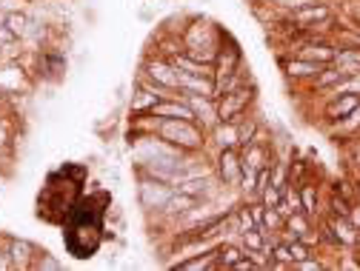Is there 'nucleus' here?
Instances as JSON below:
<instances>
[{
  "mask_svg": "<svg viewBox=\"0 0 360 271\" xmlns=\"http://www.w3.org/2000/svg\"><path fill=\"white\" fill-rule=\"evenodd\" d=\"M32 268H60V263H58L49 251H37V257H34Z\"/></svg>",
  "mask_w": 360,
  "mask_h": 271,
  "instance_id": "nucleus-24",
  "label": "nucleus"
},
{
  "mask_svg": "<svg viewBox=\"0 0 360 271\" xmlns=\"http://www.w3.org/2000/svg\"><path fill=\"white\" fill-rule=\"evenodd\" d=\"M295 268H300V271H321V268H326V263L318 260V257H306V260H300Z\"/></svg>",
  "mask_w": 360,
  "mask_h": 271,
  "instance_id": "nucleus-26",
  "label": "nucleus"
},
{
  "mask_svg": "<svg viewBox=\"0 0 360 271\" xmlns=\"http://www.w3.org/2000/svg\"><path fill=\"white\" fill-rule=\"evenodd\" d=\"M155 134L177 149L189 154L200 152L206 146V128L198 120H184V117H155Z\"/></svg>",
  "mask_w": 360,
  "mask_h": 271,
  "instance_id": "nucleus-2",
  "label": "nucleus"
},
{
  "mask_svg": "<svg viewBox=\"0 0 360 271\" xmlns=\"http://www.w3.org/2000/svg\"><path fill=\"white\" fill-rule=\"evenodd\" d=\"M177 92L214 98V77H206V74H189V72H177Z\"/></svg>",
  "mask_w": 360,
  "mask_h": 271,
  "instance_id": "nucleus-11",
  "label": "nucleus"
},
{
  "mask_svg": "<svg viewBox=\"0 0 360 271\" xmlns=\"http://www.w3.org/2000/svg\"><path fill=\"white\" fill-rule=\"evenodd\" d=\"M340 55V46L338 43H306V46L297 49V58H306V60H314V63H323V66H332Z\"/></svg>",
  "mask_w": 360,
  "mask_h": 271,
  "instance_id": "nucleus-13",
  "label": "nucleus"
},
{
  "mask_svg": "<svg viewBox=\"0 0 360 271\" xmlns=\"http://www.w3.org/2000/svg\"><path fill=\"white\" fill-rule=\"evenodd\" d=\"M357 106H360V92H343V95H338V98L326 100L323 114H326V120L340 123V120H343L346 114H352Z\"/></svg>",
  "mask_w": 360,
  "mask_h": 271,
  "instance_id": "nucleus-12",
  "label": "nucleus"
},
{
  "mask_svg": "<svg viewBox=\"0 0 360 271\" xmlns=\"http://www.w3.org/2000/svg\"><path fill=\"white\" fill-rule=\"evenodd\" d=\"M198 203H200V197L186 194V192H177V189H174V194L169 197V203L163 206V211H160V214H166V217H184V214H186V211H192Z\"/></svg>",
  "mask_w": 360,
  "mask_h": 271,
  "instance_id": "nucleus-16",
  "label": "nucleus"
},
{
  "mask_svg": "<svg viewBox=\"0 0 360 271\" xmlns=\"http://www.w3.org/2000/svg\"><path fill=\"white\" fill-rule=\"evenodd\" d=\"M357 189H360V186H357Z\"/></svg>",
  "mask_w": 360,
  "mask_h": 271,
  "instance_id": "nucleus-29",
  "label": "nucleus"
},
{
  "mask_svg": "<svg viewBox=\"0 0 360 271\" xmlns=\"http://www.w3.org/2000/svg\"><path fill=\"white\" fill-rule=\"evenodd\" d=\"M283 69H286V74L292 77V80H314L318 77L326 66L323 63H314V60H306V58H289V60H283Z\"/></svg>",
  "mask_w": 360,
  "mask_h": 271,
  "instance_id": "nucleus-14",
  "label": "nucleus"
},
{
  "mask_svg": "<svg viewBox=\"0 0 360 271\" xmlns=\"http://www.w3.org/2000/svg\"><path fill=\"white\" fill-rule=\"evenodd\" d=\"M281 197H283V192H281L278 186H269V189L260 192V203H263L266 209H275V206L281 203Z\"/></svg>",
  "mask_w": 360,
  "mask_h": 271,
  "instance_id": "nucleus-22",
  "label": "nucleus"
},
{
  "mask_svg": "<svg viewBox=\"0 0 360 271\" xmlns=\"http://www.w3.org/2000/svg\"><path fill=\"white\" fill-rule=\"evenodd\" d=\"M212 131H214L217 149H240V126H238V120H220Z\"/></svg>",
  "mask_w": 360,
  "mask_h": 271,
  "instance_id": "nucleus-15",
  "label": "nucleus"
},
{
  "mask_svg": "<svg viewBox=\"0 0 360 271\" xmlns=\"http://www.w3.org/2000/svg\"><path fill=\"white\" fill-rule=\"evenodd\" d=\"M158 100H163V98L155 95V92H149V88H143V86H138V92H134V98H131V114L134 117H138V114H149Z\"/></svg>",
  "mask_w": 360,
  "mask_h": 271,
  "instance_id": "nucleus-18",
  "label": "nucleus"
},
{
  "mask_svg": "<svg viewBox=\"0 0 360 271\" xmlns=\"http://www.w3.org/2000/svg\"><path fill=\"white\" fill-rule=\"evenodd\" d=\"M4 23H6L18 37H26V34H29V26H32V20H29L23 12H9Z\"/></svg>",
  "mask_w": 360,
  "mask_h": 271,
  "instance_id": "nucleus-21",
  "label": "nucleus"
},
{
  "mask_svg": "<svg viewBox=\"0 0 360 271\" xmlns=\"http://www.w3.org/2000/svg\"><path fill=\"white\" fill-rule=\"evenodd\" d=\"M332 6L326 4V0H314V4L309 6H300L289 15L292 23H300V26H314V29H326L332 26Z\"/></svg>",
  "mask_w": 360,
  "mask_h": 271,
  "instance_id": "nucleus-7",
  "label": "nucleus"
},
{
  "mask_svg": "<svg viewBox=\"0 0 360 271\" xmlns=\"http://www.w3.org/2000/svg\"><path fill=\"white\" fill-rule=\"evenodd\" d=\"M323 237H326L332 246H349V249H357L360 232L352 225V220H349V217L332 214V217L323 223Z\"/></svg>",
  "mask_w": 360,
  "mask_h": 271,
  "instance_id": "nucleus-6",
  "label": "nucleus"
},
{
  "mask_svg": "<svg viewBox=\"0 0 360 271\" xmlns=\"http://www.w3.org/2000/svg\"><path fill=\"white\" fill-rule=\"evenodd\" d=\"M297 192H300V206H303V211H306L309 217H314V214H318V209H321L318 186H314V183H300Z\"/></svg>",
  "mask_w": 360,
  "mask_h": 271,
  "instance_id": "nucleus-19",
  "label": "nucleus"
},
{
  "mask_svg": "<svg viewBox=\"0 0 360 271\" xmlns=\"http://www.w3.org/2000/svg\"><path fill=\"white\" fill-rule=\"evenodd\" d=\"M174 194L172 183H163V180H155L149 174H141L138 183V200L146 211H163V206L169 203V197Z\"/></svg>",
  "mask_w": 360,
  "mask_h": 271,
  "instance_id": "nucleus-4",
  "label": "nucleus"
},
{
  "mask_svg": "<svg viewBox=\"0 0 360 271\" xmlns=\"http://www.w3.org/2000/svg\"><path fill=\"white\" fill-rule=\"evenodd\" d=\"M6 251H9L15 268H32V263H34V257H37V249H34L29 240H12Z\"/></svg>",
  "mask_w": 360,
  "mask_h": 271,
  "instance_id": "nucleus-17",
  "label": "nucleus"
},
{
  "mask_svg": "<svg viewBox=\"0 0 360 271\" xmlns=\"http://www.w3.org/2000/svg\"><path fill=\"white\" fill-rule=\"evenodd\" d=\"M243 66V55H240V46L235 40H223V46H220V52H217V58H214V83H220V80H226L232 72H238Z\"/></svg>",
  "mask_w": 360,
  "mask_h": 271,
  "instance_id": "nucleus-8",
  "label": "nucleus"
},
{
  "mask_svg": "<svg viewBox=\"0 0 360 271\" xmlns=\"http://www.w3.org/2000/svg\"><path fill=\"white\" fill-rule=\"evenodd\" d=\"M217 174H220L223 186H240V177H243L240 149H220V154H217Z\"/></svg>",
  "mask_w": 360,
  "mask_h": 271,
  "instance_id": "nucleus-9",
  "label": "nucleus"
},
{
  "mask_svg": "<svg viewBox=\"0 0 360 271\" xmlns=\"http://www.w3.org/2000/svg\"><path fill=\"white\" fill-rule=\"evenodd\" d=\"M223 40H226V34H220L209 20H195L184 34V52L214 66V58L223 46Z\"/></svg>",
  "mask_w": 360,
  "mask_h": 271,
  "instance_id": "nucleus-3",
  "label": "nucleus"
},
{
  "mask_svg": "<svg viewBox=\"0 0 360 271\" xmlns=\"http://www.w3.org/2000/svg\"><path fill=\"white\" fill-rule=\"evenodd\" d=\"M252 100H255V86L246 83V86L235 88V92L217 98V117L220 120H240V117H246V109L252 106Z\"/></svg>",
  "mask_w": 360,
  "mask_h": 271,
  "instance_id": "nucleus-5",
  "label": "nucleus"
},
{
  "mask_svg": "<svg viewBox=\"0 0 360 271\" xmlns=\"http://www.w3.org/2000/svg\"><path fill=\"white\" fill-rule=\"evenodd\" d=\"M243 254H246L243 246H220V249H217V263H214V268H232Z\"/></svg>",
  "mask_w": 360,
  "mask_h": 271,
  "instance_id": "nucleus-20",
  "label": "nucleus"
},
{
  "mask_svg": "<svg viewBox=\"0 0 360 271\" xmlns=\"http://www.w3.org/2000/svg\"><path fill=\"white\" fill-rule=\"evenodd\" d=\"M349 220H352V225L360 232V203H352V211H349Z\"/></svg>",
  "mask_w": 360,
  "mask_h": 271,
  "instance_id": "nucleus-27",
  "label": "nucleus"
},
{
  "mask_svg": "<svg viewBox=\"0 0 360 271\" xmlns=\"http://www.w3.org/2000/svg\"><path fill=\"white\" fill-rule=\"evenodd\" d=\"M357 249H360V240H357Z\"/></svg>",
  "mask_w": 360,
  "mask_h": 271,
  "instance_id": "nucleus-28",
  "label": "nucleus"
},
{
  "mask_svg": "<svg viewBox=\"0 0 360 271\" xmlns=\"http://www.w3.org/2000/svg\"><path fill=\"white\" fill-rule=\"evenodd\" d=\"M12 46H18V34L4 23L0 26V49H12Z\"/></svg>",
  "mask_w": 360,
  "mask_h": 271,
  "instance_id": "nucleus-25",
  "label": "nucleus"
},
{
  "mask_svg": "<svg viewBox=\"0 0 360 271\" xmlns=\"http://www.w3.org/2000/svg\"><path fill=\"white\" fill-rule=\"evenodd\" d=\"M338 128H343V131H352V134H354V131H360V106H357L352 114H346V117L338 123Z\"/></svg>",
  "mask_w": 360,
  "mask_h": 271,
  "instance_id": "nucleus-23",
  "label": "nucleus"
},
{
  "mask_svg": "<svg viewBox=\"0 0 360 271\" xmlns=\"http://www.w3.org/2000/svg\"><path fill=\"white\" fill-rule=\"evenodd\" d=\"M143 77H149V80H155L158 86H166V88H174V92H177V69L172 66L169 58L146 60V66H143Z\"/></svg>",
  "mask_w": 360,
  "mask_h": 271,
  "instance_id": "nucleus-10",
  "label": "nucleus"
},
{
  "mask_svg": "<svg viewBox=\"0 0 360 271\" xmlns=\"http://www.w3.org/2000/svg\"><path fill=\"white\" fill-rule=\"evenodd\" d=\"M109 209V194L95 192V194H80V200L72 206V211L63 220V243L72 257L89 260L95 257L101 243H103V217Z\"/></svg>",
  "mask_w": 360,
  "mask_h": 271,
  "instance_id": "nucleus-1",
  "label": "nucleus"
}]
</instances>
